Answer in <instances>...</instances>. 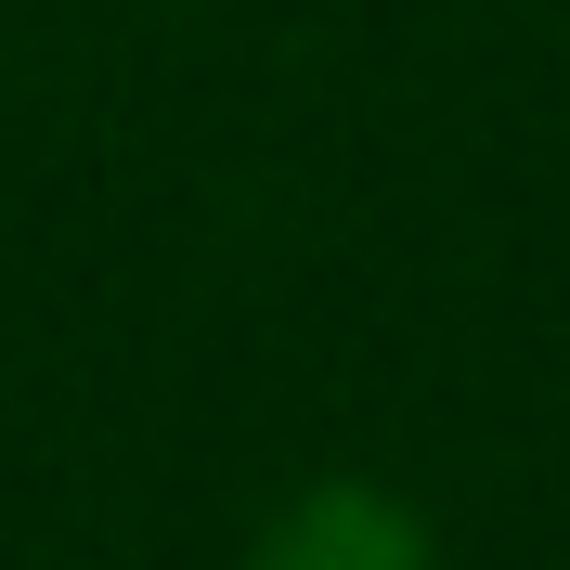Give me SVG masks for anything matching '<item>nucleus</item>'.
I'll list each match as a JSON object with an SVG mask.
<instances>
[{"instance_id": "nucleus-1", "label": "nucleus", "mask_w": 570, "mask_h": 570, "mask_svg": "<svg viewBox=\"0 0 570 570\" xmlns=\"http://www.w3.org/2000/svg\"><path fill=\"white\" fill-rule=\"evenodd\" d=\"M247 570H441L428 519L376 480H312L298 505H273V532L247 544Z\"/></svg>"}]
</instances>
